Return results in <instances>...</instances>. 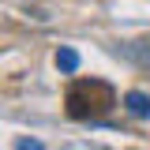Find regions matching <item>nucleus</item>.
<instances>
[{"label": "nucleus", "mask_w": 150, "mask_h": 150, "mask_svg": "<svg viewBox=\"0 0 150 150\" xmlns=\"http://www.w3.org/2000/svg\"><path fill=\"white\" fill-rule=\"evenodd\" d=\"M124 109H128L131 116H150V98L143 90H128L124 94Z\"/></svg>", "instance_id": "obj_1"}, {"label": "nucleus", "mask_w": 150, "mask_h": 150, "mask_svg": "<svg viewBox=\"0 0 150 150\" xmlns=\"http://www.w3.org/2000/svg\"><path fill=\"white\" fill-rule=\"evenodd\" d=\"M56 68H60L64 75H75V71H79V53H75L71 45H60V49H56Z\"/></svg>", "instance_id": "obj_2"}, {"label": "nucleus", "mask_w": 150, "mask_h": 150, "mask_svg": "<svg viewBox=\"0 0 150 150\" xmlns=\"http://www.w3.org/2000/svg\"><path fill=\"white\" fill-rule=\"evenodd\" d=\"M15 150H45V146H41L38 139H19V146H15Z\"/></svg>", "instance_id": "obj_3"}]
</instances>
